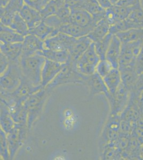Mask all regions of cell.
<instances>
[{
	"instance_id": "obj_25",
	"label": "cell",
	"mask_w": 143,
	"mask_h": 160,
	"mask_svg": "<svg viewBox=\"0 0 143 160\" xmlns=\"http://www.w3.org/2000/svg\"><path fill=\"white\" fill-rule=\"evenodd\" d=\"M103 80L109 92L111 95H113L122 83L121 73L119 68H113L104 78Z\"/></svg>"
},
{
	"instance_id": "obj_47",
	"label": "cell",
	"mask_w": 143,
	"mask_h": 160,
	"mask_svg": "<svg viewBox=\"0 0 143 160\" xmlns=\"http://www.w3.org/2000/svg\"><path fill=\"white\" fill-rule=\"evenodd\" d=\"M140 104L141 109L143 111V91L141 92L140 95Z\"/></svg>"
},
{
	"instance_id": "obj_13",
	"label": "cell",
	"mask_w": 143,
	"mask_h": 160,
	"mask_svg": "<svg viewBox=\"0 0 143 160\" xmlns=\"http://www.w3.org/2000/svg\"><path fill=\"white\" fill-rule=\"evenodd\" d=\"M93 41L88 36L76 38L70 48L68 50L70 59L73 62H77L79 58L83 55L90 47Z\"/></svg>"
},
{
	"instance_id": "obj_5",
	"label": "cell",
	"mask_w": 143,
	"mask_h": 160,
	"mask_svg": "<svg viewBox=\"0 0 143 160\" xmlns=\"http://www.w3.org/2000/svg\"><path fill=\"white\" fill-rule=\"evenodd\" d=\"M100 61L93 42L76 62L78 71L84 75L90 76L96 72V67Z\"/></svg>"
},
{
	"instance_id": "obj_33",
	"label": "cell",
	"mask_w": 143,
	"mask_h": 160,
	"mask_svg": "<svg viewBox=\"0 0 143 160\" xmlns=\"http://www.w3.org/2000/svg\"><path fill=\"white\" fill-rule=\"evenodd\" d=\"M135 7H125L117 5H113L112 9L116 19V22L120 20H125L128 18L129 16L134 10Z\"/></svg>"
},
{
	"instance_id": "obj_2",
	"label": "cell",
	"mask_w": 143,
	"mask_h": 160,
	"mask_svg": "<svg viewBox=\"0 0 143 160\" xmlns=\"http://www.w3.org/2000/svg\"><path fill=\"white\" fill-rule=\"evenodd\" d=\"M89 76H85L78 71L76 62L71 59L66 63V65L58 74L53 81L47 86V88L51 89L57 86L68 83L87 82Z\"/></svg>"
},
{
	"instance_id": "obj_48",
	"label": "cell",
	"mask_w": 143,
	"mask_h": 160,
	"mask_svg": "<svg viewBox=\"0 0 143 160\" xmlns=\"http://www.w3.org/2000/svg\"><path fill=\"white\" fill-rule=\"evenodd\" d=\"M111 3L113 5H115L117 3V2L119 1V0H110Z\"/></svg>"
},
{
	"instance_id": "obj_42",
	"label": "cell",
	"mask_w": 143,
	"mask_h": 160,
	"mask_svg": "<svg viewBox=\"0 0 143 160\" xmlns=\"http://www.w3.org/2000/svg\"><path fill=\"white\" fill-rule=\"evenodd\" d=\"M25 4L40 11L44 6V0H24Z\"/></svg>"
},
{
	"instance_id": "obj_14",
	"label": "cell",
	"mask_w": 143,
	"mask_h": 160,
	"mask_svg": "<svg viewBox=\"0 0 143 160\" xmlns=\"http://www.w3.org/2000/svg\"><path fill=\"white\" fill-rule=\"evenodd\" d=\"M122 43L116 35H113L106 55V59L114 68H119Z\"/></svg>"
},
{
	"instance_id": "obj_19",
	"label": "cell",
	"mask_w": 143,
	"mask_h": 160,
	"mask_svg": "<svg viewBox=\"0 0 143 160\" xmlns=\"http://www.w3.org/2000/svg\"><path fill=\"white\" fill-rule=\"evenodd\" d=\"M110 26L109 22L104 17L96 24L87 36L93 42H98L110 33Z\"/></svg>"
},
{
	"instance_id": "obj_9",
	"label": "cell",
	"mask_w": 143,
	"mask_h": 160,
	"mask_svg": "<svg viewBox=\"0 0 143 160\" xmlns=\"http://www.w3.org/2000/svg\"><path fill=\"white\" fill-rule=\"evenodd\" d=\"M121 118L120 116H111L106 124L102 137L105 144L115 142L120 132Z\"/></svg>"
},
{
	"instance_id": "obj_27",
	"label": "cell",
	"mask_w": 143,
	"mask_h": 160,
	"mask_svg": "<svg viewBox=\"0 0 143 160\" xmlns=\"http://www.w3.org/2000/svg\"><path fill=\"white\" fill-rule=\"evenodd\" d=\"M84 9L93 16L97 23L105 17V9L97 0H84Z\"/></svg>"
},
{
	"instance_id": "obj_35",
	"label": "cell",
	"mask_w": 143,
	"mask_h": 160,
	"mask_svg": "<svg viewBox=\"0 0 143 160\" xmlns=\"http://www.w3.org/2000/svg\"><path fill=\"white\" fill-rule=\"evenodd\" d=\"M1 135V146H0V152L1 157L4 160H8L10 158V153H9V148L8 145L7 138L5 132L1 129L0 131Z\"/></svg>"
},
{
	"instance_id": "obj_6",
	"label": "cell",
	"mask_w": 143,
	"mask_h": 160,
	"mask_svg": "<svg viewBox=\"0 0 143 160\" xmlns=\"http://www.w3.org/2000/svg\"><path fill=\"white\" fill-rule=\"evenodd\" d=\"M130 97V91L122 84L118 88L113 95L107 98L110 106L111 116H120L128 104Z\"/></svg>"
},
{
	"instance_id": "obj_16",
	"label": "cell",
	"mask_w": 143,
	"mask_h": 160,
	"mask_svg": "<svg viewBox=\"0 0 143 160\" xmlns=\"http://www.w3.org/2000/svg\"><path fill=\"white\" fill-rule=\"evenodd\" d=\"M19 14L26 22L29 29H32L43 20L40 11L25 4Z\"/></svg>"
},
{
	"instance_id": "obj_49",
	"label": "cell",
	"mask_w": 143,
	"mask_h": 160,
	"mask_svg": "<svg viewBox=\"0 0 143 160\" xmlns=\"http://www.w3.org/2000/svg\"><path fill=\"white\" fill-rule=\"evenodd\" d=\"M50 0H44V5H45V4L48 3V2H49Z\"/></svg>"
},
{
	"instance_id": "obj_11",
	"label": "cell",
	"mask_w": 143,
	"mask_h": 160,
	"mask_svg": "<svg viewBox=\"0 0 143 160\" xmlns=\"http://www.w3.org/2000/svg\"><path fill=\"white\" fill-rule=\"evenodd\" d=\"M70 22L92 29L97 24L93 16L84 9L71 10Z\"/></svg>"
},
{
	"instance_id": "obj_10",
	"label": "cell",
	"mask_w": 143,
	"mask_h": 160,
	"mask_svg": "<svg viewBox=\"0 0 143 160\" xmlns=\"http://www.w3.org/2000/svg\"><path fill=\"white\" fill-rule=\"evenodd\" d=\"M66 63L61 64L46 59L42 69L41 75V86L43 88L47 87L50 83L53 81V80L65 66Z\"/></svg>"
},
{
	"instance_id": "obj_28",
	"label": "cell",
	"mask_w": 143,
	"mask_h": 160,
	"mask_svg": "<svg viewBox=\"0 0 143 160\" xmlns=\"http://www.w3.org/2000/svg\"><path fill=\"white\" fill-rule=\"evenodd\" d=\"M116 35L121 43L134 42L138 40H143V29L131 28L120 32Z\"/></svg>"
},
{
	"instance_id": "obj_34",
	"label": "cell",
	"mask_w": 143,
	"mask_h": 160,
	"mask_svg": "<svg viewBox=\"0 0 143 160\" xmlns=\"http://www.w3.org/2000/svg\"><path fill=\"white\" fill-rule=\"evenodd\" d=\"M25 4L24 0H10L4 7H1V9L7 12L15 15L19 12Z\"/></svg>"
},
{
	"instance_id": "obj_20",
	"label": "cell",
	"mask_w": 143,
	"mask_h": 160,
	"mask_svg": "<svg viewBox=\"0 0 143 160\" xmlns=\"http://www.w3.org/2000/svg\"><path fill=\"white\" fill-rule=\"evenodd\" d=\"M92 29L89 28H84L76 24L68 22L63 25L60 28L59 32L65 34L70 37L75 38H80L87 36Z\"/></svg>"
},
{
	"instance_id": "obj_18",
	"label": "cell",
	"mask_w": 143,
	"mask_h": 160,
	"mask_svg": "<svg viewBox=\"0 0 143 160\" xmlns=\"http://www.w3.org/2000/svg\"><path fill=\"white\" fill-rule=\"evenodd\" d=\"M87 82L90 87L91 91L93 94L97 95L103 93L106 98L110 95V93L104 81L103 78L96 72L94 74L89 76Z\"/></svg>"
},
{
	"instance_id": "obj_50",
	"label": "cell",
	"mask_w": 143,
	"mask_h": 160,
	"mask_svg": "<svg viewBox=\"0 0 143 160\" xmlns=\"http://www.w3.org/2000/svg\"><path fill=\"white\" fill-rule=\"evenodd\" d=\"M141 159H143V150H142V152H141Z\"/></svg>"
},
{
	"instance_id": "obj_4",
	"label": "cell",
	"mask_w": 143,
	"mask_h": 160,
	"mask_svg": "<svg viewBox=\"0 0 143 160\" xmlns=\"http://www.w3.org/2000/svg\"><path fill=\"white\" fill-rule=\"evenodd\" d=\"M46 89L43 88L28 97L23 102L24 106L28 112L27 127L31 128V125L40 114L47 96Z\"/></svg>"
},
{
	"instance_id": "obj_24",
	"label": "cell",
	"mask_w": 143,
	"mask_h": 160,
	"mask_svg": "<svg viewBox=\"0 0 143 160\" xmlns=\"http://www.w3.org/2000/svg\"><path fill=\"white\" fill-rule=\"evenodd\" d=\"M59 33V31L48 25L43 20L40 24L30 30V34L35 35L43 41L47 38L54 37Z\"/></svg>"
},
{
	"instance_id": "obj_1",
	"label": "cell",
	"mask_w": 143,
	"mask_h": 160,
	"mask_svg": "<svg viewBox=\"0 0 143 160\" xmlns=\"http://www.w3.org/2000/svg\"><path fill=\"white\" fill-rule=\"evenodd\" d=\"M45 60L44 57L38 54L20 57L19 65L23 75L34 86H41L42 71Z\"/></svg>"
},
{
	"instance_id": "obj_45",
	"label": "cell",
	"mask_w": 143,
	"mask_h": 160,
	"mask_svg": "<svg viewBox=\"0 0 143 160\" xmlns=\"http://www.w3.org/2000/svg\"><path fill=\"white\" fill-rule=\"evenodd\" d=\"M97 1H98L100 5L105 10L113 6L112 4L111 3L110 0H97Z\"/></svg>"
},
{
	"instance_id": "obj_12",
	"label": "cell",
	"mask_w": 143,
	"mask_h": 160,
	"mask_svg": "<svg viewBox=\"0 0 143 160\" xmlns=\"http://www.w3.org/2000/svg\"><path fill=\"white\" fill-rule=\"evenodd\" d=\"M44 49V41L35 35L29 34L23 42V51L21 57H28L36 54Z\"/></svg>"
},
{
	"instance_id": "obj_30",
	"label": "cell",
	"mask_w": 143,
	"mask_h": 160,
	"mask_svg": "<svg viewBox=\"0 0 143 160\" xmlns=\"http://www.w3.org/2000/svg\"><path fill=\"white\" fill-rule=\"evenodd\" d=\"M9 27L24 37L30 34V29L28 26L19 12L15 14Z\"/></svg>"
},
{
	"instance_id": "obj_8",
	"label": "cell",
	"mask_w": 143,
	"mask_h": 160,
	"mask_svg": "<svg viewBox=\"0 0 143 160\" xmlns=\"http://www.w3.org/2000/svg\"><path fill=\"white\" fill-rule=\"evenodd\" d=\"M27 126L15 123L14 129L7 134L8 145L9 148L10 158H13L15 153L19 148L25 140L27 132Z\"/></svg>"
},
{
	"instance_id": "obj_38",
	"label": "cell",
	"mask_w": 143,
	"mask_h": 160,
	"mask_svg": "<svg viewBox=\"0 0 143 160\" xmlns=\"http://www.w3.org/2000/svg\"><path fill=\"white\" fill-rule=\"evenodd\" d=\"M71 13V10L65 5L60 8L56 15L62 20L64 24H66L70 22Z\"/></svg>"
},
{
	"instance_id": "obj_51",
	"label": "cell",
	"mask_w": 143,
	"mask_h": 160,
	"mask_svg": "<svg viewBox=\"0 0 143 160\" xmlns=\"http://www.w3.org/2000/svg\"><path fill=\"white\" fill-rule=\"evenodd\" d=\"M142 150H143V149H142Z\"/></svg>"
},
{
	"instance_id": "obj_31",
	"label": "cell",
	"mask_w": 143,
	"mask_h": 160,
	"mask_svg": "<svg viewBox=\"0 0 143 160\" xmlns=\"http://www.w3.org/2000/svg\"><path fill=\"white\" fill-rule=\"evenodd\" d=\"M113 35L111 33H109L103 39L98 42L95 43L94 42V43L95 50L97 55L100 57V60L106 59V55L110 44L111 40L112 38Z\"/></svg>"
},
{
	"instance_id": "obj_41",
	"label": "cell",
	"mask_w": 143,
	"mask_h": 160,
	"mask_svg": "<svg viewBox=\"0 0 143 160\" xmlns=\"http://www.w3.org/2000/svg\"><path fill=\"white\" fill-rule=\"evenodd\" d=\"M140 4V0H119L115 5L125 7H135Z\"/></svg>"
},
{
	"instance_id": "obj_37",
	"label": "cell",
	"mask_w": 143,
	"mask_h": 160,
	"mask_svg": "<svg viewBox=\"0 0 143 160\" xmlns=\"http://www.w3.org/2000/svg\"><path fill=\"white\" fill-rule=\"evenodd\" d=\"M43 21L45 24H47L48 25L50 26L51 28L57 29L58 31L60 28L64 24L63 22H62V20L56 15L48 17L47 18L43 19Z\"/></svg>"
},
{
	"instance_id": "obj_15",
	"label": "cell",
	"mask_w": 143,
	"mask_h": 160,
	"mask_svg": "<svg viewBox=\"0 0 143 160\" xmlns=\"http://www.w3.org/2000/svg\"><path fill=\"white\" fill-rule=\"evenodd\" d=\"M1 52L5 55L9 62H19L23 51V43L1 42Z\"/></svg>"
},
{
	"instance_id": "obj_32",
	"label": "cell",
	"mask_w": 143,
	"mask_h": 160,
	"mask_svg": "<svg viewBox=\"0 0 143 160\" xmlns=\"http://www.w3.org/2000/svg\"><path fill=\"white\" fill-rule=\"evenodd\" d=\"M44 47L47 49L54 51H63L66 49L59 33L54 37H51L44 41Z\"/></svg>"
},
{
	"instance_id": "obj_22",
	"label": "cell",
	"mask_w": 143,
	"mask_h": 160,
	"mask_svg": "<svg viewBox=\"0 0 143 160\" xmlns=\"http://www.w3.org/2000/svg\"><path fill=\"white\" fill-rule=\"evenodd\" d=\"M36 54L44 57L45 59L54 62L64 64L70 60V55L67 50L54 51L44 49L42 51H38Z\"/></svg>"
},
{
	"instance_id": "obj_3",
	"label": "cell",
	"mask_w": 143,
	"mask_h": 160,
	"mask_svg": "<svg viewBox=\"0 0 143 160\" xmlns=\"http://www.w3.org/2000/svg\"><path fill=\"white\" fill-rule=\"evenodd\" d=\"M23 74L19 62H9L7 69L1 75V91L11 92L20 84Z\"/></svg>"
},
{
	"instance_id": "obj_44",
	"label": "cell",
	"mask_w": 143,
	"mask_h": 160,
	"mask_svg": "<svg viewBox=\"0 0 143 160\" xmlns=\"http://www.w3.org/2000/svg\"><path fill=\"white\" fill-rule=\"evenodd\" d=\"M1 69H0V73L1 75L6 71L8 67L9 66V60L7 58V57L5 55L1 52Z\"/></svg>"
},
{
	"instance_id": "obj_46",
	"label": "cell",
	"mask_w": 143,
	"mask_h": 160,
	"mask_svg": "<svg viewBox=\"0 0 143 160\" xmlns=\"http://www.w3.org/2000/svg\"><path fill=\"white\" fill-rule=\"evenodd\" d=\"M10 0H0L1 7H4L7 5Z\"/></svg>"
},
{
	"instance_id": "obj_40",
	"label": "cell",
	"mask_w": 143,
	"mask_h": 160,
	"mask_svg": "<svg viewBox=\"0 0 143 160\" xmlns=\"http://www.w3.org/2000/svg\"><path fill=\"white\" fill-rule=\"evenodd\" d=\"M135 68L138 75L143 73V44L141 50L136 58Z\"/></svg>"
},
{
	"instance_id": "obj_43",
	"label": "cell",
	"mask_w": 143,
	"mask_h": 160,
	"mask_svg": "<svg viewBox=\"0 0 143 160\" xmlns=\"http://www.w3.org/2000/svg\"><path fill=\"white\" fill-rule=\"evenodd\" d=\"M143 91V73L139 75L137 82L135 86L134 89L131 91H134L140 95L141 92Z\"/></svg>"
},
{
	"instance_id": "obj_26",
	"label": "cell",
	"mask_w": 143,
	"mask_h": 160,
	"mask_svg": "<svg viewBox=\"0 0 143 160\" xmlns=\"http://www.w3.org/2000/svg\"><path fill=\"white\" fill-rule=\"evenodd\" d=\"M0 121L1 127L7 135L11 132L15 128V121L10 115L7 106L3 102H1Z\"/></svg>"
},
{
	"instance_id": "obj_17",
	"label": "cell",
	"mask_w": 143,
	"mask_h": 160,
	"mask_svg": "<svg viewBox=\"0 0 143 160\" xmlns=\"http://www.w3.org/2000/svg\"><path fill=\"white\" fill-rule=\"evenodd\" d=\"M121 77L122 84L127 89L131 91L134 89L139 75L135 66L119 68Z\"/></svg>"
},
{
	"instance_id": "obj_23",
	"label": "cell",
	"mask_w": 143,
	"mask_h": 160,
	"mask_svg": "<svg viewBox=\"0 0 143 160\" xmlns=\"http://www.w3.org/2000/svg\"><path fill=\"white\" fill-rule=\"evenodd\" d=\"M128 29H143V8L141 4L136 6L125 20Z\"/></svg>"
},
{
	"instance_id": "obj_39",
	"label": "cell",
	"mask_w": 143,
	"mask_h": 160,
	"mask_svg": "<svg viewBox=\"0 0 143 160\" xmlns=\"http://www.w3.org/2000/svg\"><path fill=\"white\" fill-rule=\"evenodd\" d=\"M84 0H65V4L71 10L84 9Z\"/></svg>"
},
{
	"instance_id": "obj_29",
	"label": "cell",
	"mask_w": 143,
	"mask_h": 160,
	"mask_svg": "<svg viewBox=\"0 0 143 160\" xmlns=\"http://www.w3.org/2000/svg\"><path fill=\"white\" fill-rule=\"evenodd\" d=\"M65 0H50L40 11L43 19L56 15L60 8L65 5Z\"/></svg>"
},
{
	"instance_id": "obj_36",
	"label": "cell",
	"mask_w": 143,
	"mask_h": 160,
	"mask_svg": "<svg viewBox=\"0 0 143 160\" xmlns=\"http://www.w3.org/2000/svg\"><path fill=\"white\" fill-rule=\"evenodd\" d=\"M114 68L106 59L100 60L96 67V72L103 78Z\"/></svg>"
},
{
	"instance_id": "obj_7",
	"label": "cell",
	"mask_w": 143,
	"mask_h": 160,
	"mask_svg": "<svg viewBox=\"0 0 143 160\" xmlns=\"http://www.w3.org/2000/svg\"><path fill=\"white\" fill-rule=\"evenodd\" d=\"M143 40L134 42L122 43L119 62V68L135 66L136 58L143 46Z\"/></svg>"
},
{
	"instance_id": "obj_21",
	"label": "cell",
	"mask_w": 143,
	"mask_h": 160,
	"mask_svg": "<svg viewBox=\"0 0 143 160\" xmlns=\"http://www.w3.org/2000/svg\"><path fill=\"white\" fill-rule=\"evenodd\" d=\"M0 41L5 43H23L25 37L17 33L10 27L1 24Z\"/></svg>"
}]
</instances>
